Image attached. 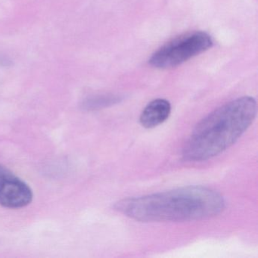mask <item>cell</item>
<instances>
[{
  "label": "cell",
  "instance_id": "obj_1",
  "mask_svg": "<svg viewBox=\"0 0 258 258\" xmlns=\"http://www.w3.org/2000/svg\"><path fill=\"white\" fill-rule=\"evenodd\" d=\"M114 209L140 222H182L217 216L225 208L223 196L208 187L188 185L119 201Z\"/></svg>",
  "mask_w": 258,
  "mask_h": 258
},
{
  "label": "cell",
  "instance_id": "obj_2",
  "mask_svg": "<svg viewBox=\"0 0 258 258\" xmlns=\"http://www.w3.org/2000/svg\"><path fill=\"white\" fill-rule=\"evenodd\" d=\"M256 115V102L243 96L225 104L202 119L182 149L187 161H206L235 144L252 124Z\"/></svg>",
  "mask_w": 258,
  "mask_h": 258
},
{
  "label": "cell",
  "instance_id": "obj_3",
  "mask_svg": "<svg viewBox=\"0 0 258 258\" xmlns=\"http://www.w3.org/2000/svg\"><path fill=\"white\" fill-rule=\"evenodd\" d=\"M213 40L205 32L186 34L167 43L155 52L149 64L157 69L176 67L211 49Z\"/></svg>",
  "mask_w": 258,
  "mask_h": 258
},
{
  "label": "cell",
  "instance_id": "obj_4",
  "mask_svg": "<svg viewBox=\"0 0 258 258\" xmlns=\"http://www.w3.org/2000/svg\"><path fill=\"white\" fill-rule=\"evenodd\" d=\"M32 189L8 169L0 173V205L10 209L25 208L32 202Z\"/></svg>",
  "mask_w": 258,
  "mask_h": 258
},
{
  "label": "cell",
  "instance_id": "obj_5",
  "mask_svg": "<svg viewBox=\"0 0 258 258\" xmlns=\"http://www.w3.org/2000/svg\"><path fill=\"white\" fill-rule=\"evenodd\" d=\"M171 112V105L166 99L152 101L143 109L140 120L142 126L151 129L161 124L167 120Z\"/></svg>",
  "mask_w": 258,
  "mask_h": 258
},
{
  "label": "cell",
  "instance_id": "obj_6",
  "mask_svg": "<svg viewBox=\"0 0 258 258\" xmlns=\"http://www.w3.org/2000/svg\"><path fill=\"white\" fill-rule=\"evenodd\" d=\"M119 100L120 99L117 96H109V95L92 96V97L87 98L83 102L81 108L85 111H95V110L111 106L118 102Z\"/></svg>",
  "mask_w": 258,
  "mask_h": 258
},
{
  "label": "cell",
  "instance_id": "obj_7",
  "mask_svg": "<svg viewBox=\"0 0 258 258\" xmlns=\"http://www.w3.org/2000/svg\"><path fill=\"white\" fill-rule=\"evenodd\" d=\"M4 168V167H3V166L0 165V173H1V171H2L3 169Z\"/></svg>",
  "mask_w": 258,
  "mask_h": 258
}]
</instances>
